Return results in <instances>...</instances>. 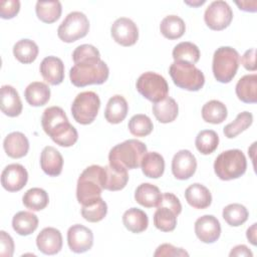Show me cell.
I'll return each mask as SVG.
<instances>
[{
    "instance_id": "1",
    "label": "cell",
    "mask_w": 257,
    "mask_h": 257,
    "mask_svg": "<svg viewBox=\"0 0 257 257\" xmlns=\"http://www.w3.org/2000/svg\"><path fill=\"white\" fill-rule=\"evenodd\" d=\"M42 128L60 147H71L78 139L76 128L68 121L64 110L59 106L47 107L41 116Z\"/></svg>"
},
{
    "instance_id": "2",
    "label": "cell",
    "mask_w": 257,
    "mask_h": 257,
    "mask_svg": "<svg viewBox=\"0 0 257 257\" xmlns=\"http://www.w3.org/2000/svg\"><path fill=\"white\" fill-rule=\"evenodd\" d=\"M147 146L138 140H126L114 146L108 154L109 166L126 170L137 169L141 166L147 154Z\"/></svg>"
},
{
    "instance_id": "3",
    "label": "cell",
    "mask_w": 257,
    "mask_h": 257,
    "mask_svg": "<svg viewBox=\"0 0 257 257\" xmlns=\"http://www.w3.org/2000/svg\"><path fill=\"white\" fill-rule=\"evenodd\" d=\"M103 190V167L92 165L79 176L76 186V198L82 206L96 202Z\"/></svg>"
},
{
    "instance_id": "4",
    "label": "cell",
    "mask_w": 257,
    "mask_h": 257,
    "mask_svg": "<svg viewBox=\"0 0 257 257\" xmlns=\"http://www.w3.org/2000/svg\"><path fill=\"white\" fill-rule=\"evenodd\" d=\"M109 74V69L101 59L95 62L74 64L69 71V78L73 85L84 87L89 84L104 83Z\"/></svg>"
},
{
    "instance_id": "5",
    "label": "cell",
    "mask_w": 257,
    "mask_h": 257,
    "mask_svg": "<svg viewBox=\"0 0 257 257\" xmlns=\"http://www.w3.org/2000/svg\"><path fill=\"white\" fill-rule=\"evenodd\" d=\"M247 169L246 157L241 150L234 149L221 153L214 162V171L223 181L238 179Z\"/></svg>"
},
{
    "instance_id": "6",
    "label": "cell",
    "mask_w": 257,
    "mask_h": 257,
    "mask_svg": "<svg viewBox=\"0 0 257 257\" xmlns=\"http://www.w3.org/2000/svg\"><path fill=\"white\" fill-rule=\"evenodd\" d=\"M240 63V55L236 49L230 46L217 48L213 55L212 70L214 77L221 83L230 82L237 73Z\"/></svg>"
},
{
    "instance_id": "7",
    "label": "cell",
    "mask_w": 257,
    "mask_h": 257,
    "mask_svg": "<svg viewBox=\"0 0 257 257\" xmlns=\"http://www.w3.org/2000/svg\"><path fill=\"white\" fill-rule=\"evenodd\" d=\"M173 82L180 88L198 91L205 83L203 72L194 64L186 61H174L169 69Z\"/></svg>"
},
{
    "instance_id": "8",
    "label": "cell",
    "mask_w": 257,
    "mask_h": 257,
    "mask_svg": "<svg viewBox=\"0 0 257 257\" xmlns=\"http://www.w3.org/2000/svg\"><path fill=\"white\" fill-rule=\"evenodd\" d=\"M99 107L98 95L93 91H83L75 96L71 104V114L76 122L89 124L95 119Z\"/></svg>"
},
{
    "instance_id": "9",
    "label": "cell",
    "mask_w": 257,
    "mask_h": 257,
    "mask_svg": "<svg viewBox=\"0 0 257 257\" xmlns=\"http://www.w3.org/2000/svg\"><path fill=\"white\" fill-rule=\"evenodd\" d=\"M137 90L148 100L156 103L168 96L169 85L161 74L147 71L140 75L136 83Z\"/></svg>"
},
{
    "instance_id": "10",
    "label": "cell",
    "mask_w": 257,
    "mask_h": 257,
    "mask_svg": "<svg viewBox=\"0 0 257 257\" xmlns=\"http://www.w3.org/2000/svg\"><path fill=\"white\" fill-rule=\"evenodd\" d=\"M89 21L85 14L73 11L67 14L57 29V35L63 42H74L88 33Z\"/></svg>"
},
{
    "instance_id": "11",
    "label": "cell",
    "mask_w": 257,
    "mask_h": 257,
    "mask_svg": "<svg viewBox=\"0 0 257 257\" xmlns=\"http://www.w3.org/2000/svg\"><path fill=\"white\" fill-rule=\"evenodd\" d=\"M233 19V11L229 4L223 0L213 1L205 10L204 20L212 30H223Z\"/></svg>"
},
{
    "instance_id": "12",
    "label": "cell",
    "mask_w": 257,
    "mask_h": 257,
    "mask_svg": "<svg viewBox=\"0 0 257 257\" xmlns=\"http://www.w3.org/2000/svg\"><path fill=\"white\" fill-rule=\"evenodd\" d=\"M113 40L122 46H132L139 39V29L136 23L126 17L117 18L110 27Z\"/></svg>"
},
{
    "instance_id": "13",
    "label": "cell",
    "mask_w": 257,
    "mask_h": 257,
    "mask_svg": "<svg viewBox=\"0 0 257 257\" xmlns=\"http://www.w3.org/2000/svg\"><path fill=\"white\" fill-rule=\"evenodd\" d=\"M67 244L74 253L86 252L93 245V233L83 225H72L67 231Z\"/></svg>"
},
{
    "instance_id": "14",
    "label": "cell",
    "mask_w": 257,
    "mask_h": 257,
    "mask_svg": "<svg viewBox=\"0 0 257 257\" xmlns=\"http://www.w3.org/2000/svg\"><path fill=\"white\" fill-rule=\"evenodd\" d=\"M28 181V173L20 164H10L1 174V185L8 192H18Z\"/></svg>"
},
{
    "instance_id": "15",
    "label": "cell",
    "mask_w": 257,
    "mask_h": 257,
    "mask_svg": "<svg viewBox=\"0 0 257 257\" xmlns=\"http://www.w3.org/2000/svg\"><path fill=\"white\" fill-rule=\"evenodd\" d=\"M197 161L188 150H181L175 154L172 160V173L178 180H188L196 172Z\"/></svg>"
},
{
    "instance_id": "16",
    "label": "cell",
    "mask_w": 257,
    "mask_h": 257,
    "mask_svg": "<svg viewBox=\"0 0 257 257\" xmlns=\"http://www.w3.org/2000/svg\"><path fill=\"white\" fill-rule=\"evenodd\" d=\"M195 233L198 239L204 243H214L221 235L219 220L213 215H204L195 222Z\"/></svg>"
},
{
    "instance_id": "17",
    "label": "cell",
    "mask_w": 257,
    "mask_h": 257,
    "mask_svg": "<svg viewBox=\"0 0 257 257\" xmlns=\"http://www.w3.org/2000/svg\"><path fill=\"white\" fill-rule=\"evenodd\" d=\"M36 245L43 254L54 255L62 248V235L58 229L46 227L37 235Z\"/></svg>"
},
{
    "instance_id": "18",
    "label": "cell",
    "mask_w": 257,
    "mask_h": 257,
    "mask_svg": "<svg viewBox=\"0 0 257 257\" xmlns=\"http://www.w3.org/2000/svg\"><path fill=\"white\" fill-rule=\"evenodd\" d=\"M43 79L51 85H58L64 79V64L56 56L45 57L39 67Z\"/></svg>"
},
{
    "instance_id": "19",
    "label": "cell",
    "mask_w": 257,
    "mask_h": 257,
    "mask_svg": "<svg viewBox=\"0 0 257 257\" xmlns=\"http://www.w3.org/2000/svg\"><path fill=\"white\" fill-rule=\"evenodd\" d=\"M40 166L46 175L56 177L62 172L63 158L55 148L47 146L41 152Z\"/></svg>"
},
{
    "instance_id": "20",
    "label": "cell",
    "mask_w": 257,
    "mask_h": 257,
    "mask_svg": "<svg viewBox=\"0 0 257 257\" xmlns=\"http://www.w3.org/2000/svg\"><path fill=\"white\" fill-rule=\"evenodd\" d=\"M3 148L8 157L20 159L27 155L29 142L24 134L20 132H13L7 135L4 139Z\"/></svg>"
},
{
    "instance_id": "21",
    "label": "cell",
    "mask_w": 257,
    "mask_h": 257,
    "mask_svg": "<svg viewBox=\"0 0 257 257\" xmlns=\"http://www.w3.org/2000/svg\"><path fill=\"white\" fill-rule=\"evenodd\" d=\"M1 110L10 117L18 116L22 111L20 96L11 85H2L1 87Z\"/></svg>"
},
{
    "instance_id": "22",
    "label": "cell",
    "mask_w": 257,
    "mask_h": 257,
    "mask_svg": "<svg viewBox=\"0 0 257 257\" xmlns=\"http://www.w3.org/2000/svg\"><path fill=\"white\" fill-rule=\"evenodd\" d=\"M186 201L195 209H206L212 203V195L207 187L195 183L190 185L185 191Z\"/></svg>"
},
{
    "instance_id": "23",
    "label": "cell",
    "mask_w": 257,
    "mask_h": 257,
    "mask_svg": "<svg viewBox=\"0 0 257 257\" xmlns=\"http://www.w3.org/2000/svg\"><path fill=\"white\" fill-rule=\"evenodd\" d=\"M128 111V104L122 95L115 94L111 96L104 109V117L109 123H119L121 122Z\"/></svg>"
},
{
    "instance_id": "24",
    "label": "cell",
    "mask_w": 257,
    "mask_h": 257,
    "mask_svg": "<svg viewBox=\"0 0 257 257\" xmlns=\"http://www.w3.org/2000/svg\"><path fill=\"white\" fill-rule=\"evenodd\" d=\"M128 181L126 169L114 168L109 165L103 167V189L108 191L122 190Z\"/></svg>"
},
{
    "instance_id": "25",
    "label": "cell",
    "mask_w": 257,
    "mask_h": 257,
    "mask_svg": "<svg viewBox=\"0 0 257 257\" xmlns=\"http://www.w3.org/2000/svg\"><path fill=\"white\" fill-rule=\"evenodd\" d=\"M237 97L245 103L257 101V74H246L242 76L235 87Z\"/></svg>"
},
{
    "instance_id": "26",
    "label": "cell",
    "mask_w": 257,
    "mask_h": 257,
    "mask_svg": "<svg viewBox=\"0 0 257 257\" xmlns=\"http://www.w3.org/2000/svg\"><path fill=\"white\" fill-rule=\"evenodd\" d=\"M162 196L160 189L150 183L141 184L135 192V200L137 203L146 208L158 207L162 201Z\"/></svg>"
},
{
    "instance_id": "27",
    "label": "cell",
    "mask_w": 257,
    "mask_h": 257,
    "mask_svg": "<svg viewBox=\"0 0 257 257\" xmlns=\"http://www.w3.org/2000/svg\"><path fill=\"white\" fill-rule=\"evenodd\" d=\"M24 96L31 106H42L50 99V88L44 82L34 81L27 85Z\"/></svg>"
},
{
    "instance_id": "28",
    "label": "cell",
    "mask_w": 257,
    "mask_h": 257,
    "mask_svg": "<svg viewBox=\"0 0 257 257\" xmlns=\"http://www.w3.org/2000/svg\"><path fill=\"white\" fill-rule=\"evenodd\" d=\"M153 113L162 123L174 121L179 113V106L176 100L170 96L153 104Z\"/></svg>"
},
{
    "instance_id": "29",
    "label": "cell",
    "mask_w": 257,
    "mask_h": 257,
    "mask_svg": "<svg viewBox=\"0 0 257 257\" xmlns=\"http://www.w3.org/2000/svg\"><path fill=\"white\" fill-rule=\"evenodd\" d=\"M143 174L152 179H158L163 176L165 171V161L162 155L156 152L147 153L141 163Z\"/></svg>"
},
{
    "instance_id": "30",
    "label": "cell",
    "mask_w": 257,
    "mask_h": 257,
    "mask_svg": "<svg viewBox=\"0 0 257 257\" xmlns=\"http://www.w3.org/2000/svg\"><path fill=\"white\" fill-rule=\"evenodd\" d=\"M12 227L13 230L21 236L30 235L38 227V218L31 212L20 211L14 215L12 219Z\"/></svg>"
},
{
    "instance_id": "31",
    "label": "cell",
    "mask_w": 257,
    "mask_h": 257,
    "mask_svg": "<svg viewBox=\"0 0 257 257\" xmlns=\"http://www.w3.org/2000/svg\"><path fill=\"white\" fill-rule=\"evenodd\" d=\"M122 223L128 231L133 233H142L148 228L149 218L143 210L131 208L123 213Z\"/></svg>"
},
{
    "instance_id": "32",
    "label": "cell",
    "mask_w": 257,
    "mask_h": 257,
    "mask_svg": "<svg viewBox=\"0 0 257 257\" xmlns=\"http://www.w3.org/2000/svg\"><path fill=\"white\" fill-rule=\"evenodd\" d=\"M160 30L164 37L171 40L178 39L184 35L186 24L181 17L177 15H168L161 21Z\"/></svg>"
},
{
    "instance_id": "33",
    "label": "cell",
    "mask_w": 257,
    "mask_h": 257,
    "mask_svg": "<svg viewBox=\"0 0 257 257\" xmlns=\"http://www.w3.org/2000/svg\"><path fill=\"white\" fill-rule=\"evenodd\" d=\"M35 11L38 19L44 23H53L59 19L62 11L59 1H37Z\"/></svg>"
},
{
    "instance_id": "34",
    "label": "cell",
    "mask_w": 257,
    "mask_h": 257,
    "mask_svg": "<svg viewBox=\"0 0 257 257\" xmlns=\"http://www.w3.org/2000/svg\"><path fill=\"white\" fill-rule=\"evenodd\" d=\"M228 115L226 105L216 99L206 102L202 107V117L206 122L210 123H221Z\"/></svg>"
},
{
    "instance_id": "35",
    "label": "cell",
    "mask_w": 257,
    "mask_h": 257,
    "mask_svg": "<svg viewBox=\"0 0 257 257\" xmlns=\"http://www.w3.org/2000/svg\"><path fill=\"white\" fill-rule=\"evenodd\" d=\"M39 49L37 44L30 39H21L13 46V54L21 63H31L38 55Z\"/></svg>"
},
{
    "instance_id": "36",
    "label": "cell",
    "mask_w": 257,
    "mask_h": 257,
    "mask_svg": "<svg viewBox=\"0 0 257 257\" xmlns=\"http://www.w3.org/2000/svg\"><path fill=\"white\" fill-rule=\"evenodd\" d=\"M23 205L31 211L43 210L49 202L48 194L41 188H31L27 190L22 197Z\"/></svg>"
},
{
    "instance_id": "37",
    "label": "cell",
    "mask_w": 257,
    "mask_h": 257,
    "mask_svg": "<svg viewBox=\"0 0 257 257\" xmlns=\"http://www.w3.org/2000/svg\"><path fill=\"white\" fill-rule=\"evenodd\" d=\"M178 215L170 208L158 206L154 214V225L157 229L163 232L174 231L177 225Z\"/></svg>"
},
{
    "instance_id": "38",
    "label": "cell",
    "mask_w": 257,
    "mask_h": 257,
    "mask_svg": "<svg viewBox=\"0 0 257 257\" xmlns=\"http://www.w3.org/2000/svg\"><path fill=\"white\" fill-rule=\"evenodd\" d=\"M173 58L174 61H186L195 64L200 59V50L192 42H180L173 49Z\"/></svg>"
},
{
    "instance_id": "39",
    "label": "cell",
    "mask_w": 257,
    "mask_h": 257,
    "mask_svg": "<svg viewBox=\"0 0 257 257\" xmlns=\"http://www.w3.org/2000/svg\"><path fill=\"white\" fill-rule=\"evenodd\" d=\"M195 145L202 155H210L218 148L219 137L213 130H203L197 135Z\"/></svg>"
},
{
    "instance_id": "40",
    "label": "cell",
    "mask_w": 257,
    "mask_h": 257,
    "mask_svg": "<svg viewBox=\"0 0 257 257\" xmlns=\"http://www.w3.org/2000/svg\"><path fill=\"white\" fill-rule=\"evenodd\" d=\"M222 215L228 225L232 227H238L247 221L249 213L245 206L238 203H234L227 205L223 209Z\"/></svg>"
},
{
    "instance_id": "41",
    "label": "cell",
    "mask_w": 257,
    "mask_h": 257,
    "mask_svg": "<svg viewBox=\"0 0 257 257\" xmlns=\"http://www.w3.org/2000/svg\"><path fill=\"white\" fill-rule=\"evenodd\" d=\"M253 122V114L249 111L240 112L236 118L225 125L223 133L228 139H233L240 135L242 132L247 130Z\"/></svg>"
},
{
    "instance_id": "42",
    "label": "cell",
    "mask_w": 257,
    "mask_h": 257,
    "mask_svg": "<svg viewBox=\"0 0 257 257\" xmlns=\"http://www.w3.org/2000/svg\"><path fill=\"white\" fill-rule=\"evenodd\" d=\"M127 126L130 130V133L133 136L141 137V138L149 136L154 128V124L151 118L148 115L143 113L135 114L134 116H132Z\"/></svg>"
},
{
    "instance_id": "43",
    "label": "cell",
    "mask_w": 257,
    "mask_h": 257,
    "mask_svg": "<svg viewBox=\"0 0 257 257\" xmlns=\"http://www.w3.org/2000/svg\"><path fill=\"white\" fill-rule=\"evenodd\" d=\"M106 213H107V205L101 197L96 202L90 205L81 207V216L83 217L84 220L91 223H96L101 221L106 216Z\"/></svg>"
},
{
    "instance_id": "44",
    "label": "cell",
    "mask_w": 257,
    "mask_h": 257,
    "mask_svg": "<svg viewBox=\"0 0 257 257\" xmlns=\"http://www.w3.org/2000/svg\"><path fill=\"white\" fill-rule=\"evenodd\" d=\"M74 64L95 62L100 60V53L96 47L91 44H82L77 46L72 52Z\"/></svg>"
},
{
    "instance_id": "45",
    "label": "cell",
    "mask_w": 257,
    "mask_h": 257,
    "mask_svg": "<svg viewBox=\"0 0 257 257\" xmlns=\"http://www.w3.org/2000/svg\"><path fill=\"white\" fill-rule=\"evenodd\" d=\"M20 10V2L18 0H6L0 2V17L3 19H11L17 15Z\"/></svg>"
},
{
    "instance_id": "46",
    "label": "cell",
    "mask_w": 257,
    "mask_h": 257,
    "mask_svg": "<svg viewBox=\"0 0 257 257\" xmlns=\"http://www.w3.org/2000/svg\"><path fill=\"white\" fill-rule=\"evenodd\" d=\"M154 256H189V253L186 252L183 248H177L172 244L165 243L157 248Z\"/></svg>"
},
{
    "instance_id": "47",
    "label": "cell",
    "mask_w": 257,
    "mask_h": 257,
    "mask_svg": "<svg viewBox=\"0 0 257 257\" xmlns=\"http://www.w3.org/2000/svg\"><path fill=\"white\" fill-rule=\"evenodd\" d=\"M14 252V242L12 237L5 231H0V255L11 257Z\"/></svg>"
},
{
    "instance_id": "48",
    "label": "cell",
    "mask_w": 257,
    "mask_h": 257,
    "mask_svg": "<svg viewBox=\"0 0 257 257\" xmlns=\"http://www.w3.org/2000/svg\"><path fill=\"white\" fill-rule=\"evenodd\" d=\"M159 206H165L170 209H172L177 215H179L182 212V205L177 196H175L172 193H165L162 196V201L159 204Z\"/></svg>"
},
{
    "instance_id": "49",
    "label": "cell",
    "mask_w": 257,
    "mask_h": 257,
    "mask_svg": "<svg viewBox=\"0 0 257 257\" xmlns=\"http://www.w3.org/2000/svg\"><path fill=\"white\" fill-rule=\"evenodd\" d=\"M255 58H256V49H255V48L248 49V50H246L245 53L243 54V56H242V58H241V63H242V65H243L247 70L255 71V70H256Z\"/></svg>"
},
{
    "instance_id": "50",
    "label": "cell",
    "mask_w": 257,
    "mask_h": 257,
    "mask_svg": "<svg viewBox=\"0 0 257 257\" xmlns=\"http://www.w3.org/2000/svg\"><path fill=\"white\" fill-rule=\"evenodd\" d=\"M230 257L233 256H245V257H252L253 253L249 250V248L246 245H237L234 248H232L231 252L229 253Z\"/></svg>"
},
{
    "instance_id": "51",
    "label": "cell",
    "mask_w": 257,
    "mask_h": 257,
    "mask_svg": "<svg viewBox=\"0 0 257 257\" xmlns=\"http://www.w3.org/2000/svg\"><path fill=\"white\" fill-rule=\"evenodd\" d=\"M236 5L239 7L240 10L247 11V12H255L256 11V6H257V1H235Z\"/></svg>"
},
{
    "instance_id": "52",
    "label": "cell",
    "mask_w": 257,
    "mask_h": 257,
    "mask_svg": "<svg viewBox=\"0 0 257 257\" xmlns=\"http://www.w3.org/2000/svg\"><path fill=\"white\" fill-rule=\"evenodd\" d=\"M256 227H257V224L254 223V224H252L251 227H249L247 229V232H246L247 239L254 246L256 245Z\"/></svg>"
},
{
    "instance_id": "53",
    "label": "cell",
    "mask_w": 257,
    "mask_h": 257,
    "mask_svg": "<svg viewBox=\"0 0 257 257\" xmlns=\"http://www.w3.org/2000/svg\"><path fill=\"white\" fill-rule=\"evenodd\" d=\"M185 3L186 4H188V5H191V6H199V5H202V4H204L205 3V0H202V1H196V2H189V1H185Z\"/></svg>"
}]
</instances>
